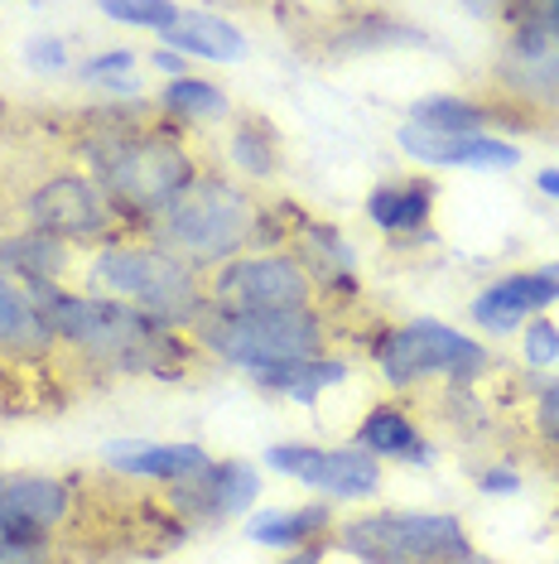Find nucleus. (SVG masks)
Returning <instances> with one entry per match:
<instances>
[{
    "label": "nucleus",
    "instance_id": "10",
    "mask_svg": "<svg viewBox=\"0 0 559 564\" xmlns=\"http://www.w3.org/2000/svg\"><path fill=\"white\" fill-rule=\"evenodd\" d=\"M20 213H24V223H30V232H44V237H58V241H97L121 223V217L111 213V203L101 194L97 178L68 174V170L24 188Z\"/></svg>",
    "mask_w": 559,
    "mask_h": 564
},
{
    "label": "nucleus",
    "instance_id": "14",
    "mask_svg": "<svg viewBox=\"0 0 559 564\" xmlns=\"http://www.w3.org/2000/svg\"><path fill=\"white\" fill-rule=\"evenodd\" d=\"M396 145L419 164H443V170H516L520 150L492 135H435L405 121L396 131Z\"/></svg>",
    "mask_w": 559,
    "mask_h": 564
},
{
    "label": "nucleus",
    "instance_id": "25",
    "mask_svg": "<svg viewBox=\"0 0 559 564\" xmlns=\"http://www.w3.org/2000/svg\"><path fill=\"white\" fill-rule=\"evenodd\" d=\"M232 160L241 164L246 174H256V178H271L275 174V131L265 121L256 117H241L237 126V135H232Z\"/></svg>",
    "mask_w": 559,
    "mask_h": 564
},
{
    "label": "nucleus",
    "instance_id": "8",
    "mask_svg": "<svg viewBox=\"0 0 559 564\" xmlns=\"http://www.w3.org/2000/svg\"><path fill=\"white\" fill-rule=\"evenodd\" d=\"M376 367L391 387H415V381H425V377L478 381L482 371H487V348L463 338V333L449 324L415 318V324L386 328L376 338Z\"/></svg>",
    "mask_w": 559,
    "mask_h": 564
},
{
    "label": "nucleus",
    "instance_id": "38",
    "mask_svg": "<svg viewBox=\"0 0 559 564\" xmlns=\"http://www.w3.org/2000/svg\"><path fill=\"white\" fill-rule=\"evenodd\" d=\"M536 275H540V280H545V285H550V290H555V300H559V261H545V265H540V271H536Z\"/></svg>",
    "mask_w": 559,
    "mask_h": 564
},
{
    "label": "nucleus",
    "instance_id": "31",
    "mask_svg": "<svg viewBox=\"0 0 559 564\" xmlns=\"http://www.w3.org/2000/svg\"><path fill=\"white\" fill-rule=\"evenodd\" d=\"M0 564H54V555H48V541H30L0 525Z\"/></svg>",
    "mask_w": 559,
    "mask_h": 564
},
{
    "label": "nucleus",
    "instance_id": "7",
    "mask_svg": "<svg viewBox=\"0 0 559 564\" xmlns=\"http://www.w3.org/2000/svg\"><path fill=\"white\" fill-rule=\"evenodd\" d=\"M492 87L502 101L526 111H559V15L555 6L516 10V24L506 34Z\"/></svg>",
    "mask_w": 559,
    "mask_h": 564
},
{
    "label": "nucleus",
    "instance_id": "37",
    "mask_svg": "<svg viewBox=\"0 0 559 564\" xmlns=\"http://www.w3.org/2000/svg\"><path fill=\"white\" fill-rule=\"evenodd\" d=\"M536 184H540V194H545V198H559V170H540Z\"/></svg>",
    "mask_w": 559,
    "mask_h": 564
},
{
    "label": "nucleus",
    "instance_id": "34",
    "mask_svg": "<svg viewBox=\"0 0 559 564\" xmlns=\"http://www.w3.org/2000/svg\"><path fill=\"white\" fill-rule=\"evenodd\" d=\"M516 473L512 468H487V473H482V478H478V487H482V492H516Z\"/></svg>",
    "mask_w": 559,
    "mask_h": 564
},
{
    "label": "nucleus",
    "instance_id": "39",
    "mask_svg": "<svg viewBox=\"0 0 559 564\" xmlns=\"http://www.w3.org/2000/svg\"><path fill=\"white\" fill-rule=\"evenodd\" d=\"M0 454H6V440H0Z\"/></svg>",
    "mask_w": 559,
    "mask_h": 564
},
{
    "label": "nucleus",
    "instance_id": "9",
    "mask_svg": "<svg viewBox=\"0 0 559 564\" xmlns=\"http://www.w3.org/2000/svg\"><path fill=\"white\" fill-rule=\"evenodd\" d=\"M314 294H319L314 275L289 251L237 256V261H227L208 275V310H222V314L314 310Z\"/></svg>",
    "mask_w": 559,
    "mask_h": 564
},
{
    "label": "nucleus",
    "instance_id": "3",
    "mask_svg": "<svg viewBox=\"0 0 559 564\" xmlns=\"http://www.w3.org/2000/svg\"><path fill=\"white\" fill-rule=\"evenodd\" d=\"M256 227L261 208L246 188H237L222 174H198L194 188L164 217H155L145 232L155 247L174 251L179 261L202 271V265H227L237 256H246V247L261 237Z\"/></svg>",
    "mask_w": 559,
    "mask_h": 564
},
{
    "label": "nucleus",
    "instance_id": "19",
    "mask_svg": "<svg viewBox=\"0 0 559 564\" xmlns=\"http://www.w3.org/2000/svg\"><path fill=\"white\" fill-rule=\"evenodd\" d=\"M435 213V184L429 178H391L366 198V217L381 232L401 237V232H419Z\"/></svg>",
    "mask_w": 559,
    "mask_h": 564
},
{
    "label": "nucleus",
    "instance_id": "18",
    "mask_svg": "<svg viewBox=\"0 0 559 564\" xmlns=\"http://www.w3.org/2000/svg\"><path fill=\"white\" fill-rule=\"evenodd\" d=\"M169 54H194V58H212V63H232L246 54V34L222 15H202V10H184L179 24L169 34H160Z\"/></svg>",
    "mask_w": 559,
    "mask_h": 564
},
{
    "label": "nucleus",
    "instance_id": "35",
    "mask_svg": "<svg viewBox=\"0 0 559 564\" xmlns=\"http://www.w3.org/2000/svg\"><path fill=\"white\" fill-rule=\"evenodd\" d=\"M280 564H324V545H304V550H295V555L280 560Z\"/></svg>",
    "mask_w": 559,
    "mask_h": 564
},
{
    "label": "nucleus",
    "instance_id": "21",
    "mask_svg": "<svg viewBox=\"0 0 559 564\" xmlns=\"http://www.w3.org/2000/svg\"><path fill=\"white\" fill-rule=\"evenodd\" d=\"M358 448L372 458H410V464H429V444L419 440L415 420L396 405H376L358 430Z\"/></svg>",
    "mask_w": 559,
    "mask_h": 564
},
{
    "label": "nucleus",
    "instance_id": "23",
    "mask_svg": "<svg viewBox=\"0 0 559 564\" xmlns=\"http://www.w3.org/2000/svg\"><path fill=\"white\" fill-rule=\"evenodd\" d=\"M348 377V362H333V357H309V362H289L275 371H256V387L261 391H285L295 401H314L324 387Z\"/></svg>",
    "mask_w": 559,
    "mask_h": 564
},
{
    "label": "nucleus",
    "instance_id": "36",
    "mask_svg": "<svg viewBox=\"0 0 559 564\" xmlns=\"http://www.w3.org/2000/svg\"><path fill=\"white\" fill-rule=\"evenodd\" d=\"M155 68H160V73H184V58L169 54V48H160V54H155Z\"/></svg>",
    "mask_w": 559,
    "mask_h": 564
},
{
    "label": "nucleus",
    "instance_id": "6",
    "mask_svg": "<svg viewBox=\"0 0 559 564\" xmlns=\"http://www.w3.org/2000/svg\"><path fill=\"white\" fill-rule=\"evenodd\" d=\"M333 545L362 564H478L459 517L443 511H366L338 525Z\"/></svg>",
    "mask_w": 559,
    "mask_h": 564
},
{
    "label": "nucleus",
    "instance_id": "32",
    "mask_svg": "<svg viewBox=\"0 0 559 564\" xmlns=\"http://www.w3.org/2000/svg\"><path fill=\"white\" fill-rule=\"evenodd\" d=\"M536 434L545 444H555L559 448V381H550V387H540V395H536Z\"/></svg>",
    "mask_w": 559,
    "mask_h": 564
},
{
    "label": "nucleus",
    "instance_id": "29",
    "mask_svg": "<svg viewBox=\"0 0 559 564\" xmlns=\"http://www.w3.org/2000/svg\"><path fill=\"white\" fill-rule=\"evenodd\" d=\"M526 362L530 367L559 362V324H550V318H530L526 324Z\"/></svg>",
    "mask_w": 559,
    "mask_h": 564
},
{
    "label": "nucleus",
    "instance_id": "1",
    "mask_svg": "<svg viewBox=\"0 0 559 564\" xmlns=\"http://www.w3.org/2000/svg\"><path fill=\"white\" fill-rule=\"evenodd\" d=\"M87 164L111 213L145 227L169 213L198 178V160L188 155V145L160 126H107L87 140Z\"/></svg>",
    "mask_w": 559,
    "mask_h": 564
},
{
    "label": "nucleus",
    "instance_id": "20",
    "mask_svg": "<svg viewBox=\"0 0 559 564\" xmlns=\"http://www.w3.org/2000/svg\"><path fill=\"white\" fill-rule=\"evenodd\" d=\"M333 525V507L328 502H309V507H275L246 521V535L256 545H275V550H304L309 541Z\"/></svg>",
    "mask_w": 559,
    "mask_h": 564
},
{
    "label": "nucleus",
    "instance_id": "15",
    "mask_svg": "<svg viewBox=\"0 0 559 564\" xmlns=\"http://www.w3.org/2000/svg\"><path fill=\"white\" fill-rule=\"evenodd\" d=\"M101 458H107L117 473H131V478H155V482H188L198 478L202 468L212 464L208 448L198 444H150V440H117L101 448Z\"/></svg>",
    "mask_w": 559,
    "mask_h": 564
},
{
    "label": "nucleus",
    "instance_id": "4",
    "mask_svg": "<svg viewBox=\"0 0 559 564\" xmlns=\"http://www.w3.org/2000/svg\"><path fill=\"white\" fill-rule=\"evenodd\" d=\"M92 275L97 285L131 300L140 314L164 328H194L208 314V280L155 241H131V247L117 241L97 256Z\"/></svg>",
    "mask_w": 559,
    "mask_h": 564
},
{
    "label": "nucleus",
    "instance_id": "22",
    "mask_svg": "<svg viewBox=\"0 0 559 564\" xmlns=\"http://www.w3.org/2000/svg\"><path fill=\"white\" fill-rule=\"evenodd\" d=\"M487 121H492V111L463 97H419L410 107V126L435 131V135H482Z\"/></svg>",
    "mask_w": 559,
    "mask_h": 564
},
{
    "label": "nucleus",
    "instance_id": "13",
    "mask_svg": "<svg viewBox=\"0 0 559 564\" xmlns=\"http://www.w3.org/2000/svg\"><path fill=\"white\" fill-rule=\"evenodd\" d=\"M73 511V487L44 473H0V525L30 541H48Z\"/></svg>",
    "mask_w": 559,
    "mask_h": 564
},
{
    "label": "nucleus",
    "instance_id": "5",
    "mask_svg": "<svg viewBox=\"0 0 559 564\" xmlns=\"http://www.w3.org/2000/svg\"><path fill=\"white\" fill-rule=\"evenodd\" d=\"M202 352H212L227 367L241 371H275L289 362L324 357L328 318L319 310H261V314H222L208 310L194 324Z\"/></svg>",
    "mask_w": 559,
    "mask_h": 564
},
{
    "label": "nucleus",
    "instance_id": "30",
    "mask_svg": "<svg viewBox=\"0 0 559 564\" xmlns=\"http://www.w3.org/2000/svg\"><path fill=\"white\" fill-rule=\"evenodd\" d=\"M502 285L506 290H512V300L520 304V310H526V314H540L545 310V304H555V290L550 285H545V280L536 275V271H520V275H506L502 280Z\"/></svg>",
    "mask_w": 559,
    "mask_h": 564
},
{
    "label": "nucleus",
    "instance_id": "26",
    "mask_svg": "<svg viewBox=\"0 0 559 564\" xmlns=\"http://www.w3.org/2000/svg\"><path fill=\"white\" fill-rule=\"evenodd\" d=\"M473 324L487 328V333H502V338H506V333H516L520 324H526V310H520V304L512 300V290L497 280V285L482 290L478 300H473Z\"/></svg>",
    "mask_w": 559,
    "mask_h": 564
},
{
    "label": "nucleus",
    "instance_id": "33",
    "mask_svg": "<svg viewBox=\"0 0 559 564\" xmlns=\"http://www.w3.org/2000/svg\"><path fill=\"white\" fill-rule=\"evenodd\" d=\"M24 58H30L34 73H58L63 63H68V44L63 40H48V34H40V40L24 44Z\"/></svg>",
    "mask_w": 559,
    "mask_h": 564
},
{
    "label": "nucleus",
    "instance_id": "17",
    "mask_svg": "<svg viewBox=\"0 0 559 564\" xmlns=\"http://www.w3.org/2000/svg\"><path fill=\"white\" fill-rule=\"evenodd\" d=\"M0 275L20 280V285H58L68 275V241L30 232V227L0 237Z\"/></svg>",
    "mask_w": 559,
    "mask_h": 564
},
{
    "label": "nucleus",
    "instance_id": "2",
    "mask_svg": "<svg viewBox=\"0 0 559 564\" xmlns=\"http://www.w3.org/2000/svg\"><path fill=\"white\" fill-rule=\"evenodd\" d=\"M40 310L54 324L58 343H73L87 362L117 371H164V352L174 343V328L155 324L125 300H83L63 285H30Z\"/></svg>",
    "mask_w": 559,
    "mask_h": 564
},
{
    "label": "nucleus",
    "instance_id": "12",
    "mask_svg": "<svg viewBox=\"0 0 559 564\" xmlns=\"http://www.w3.org/2000/svg\"><path fill=\"white\" fill-rule=\"evenodd\" d=\"M256 497H261V478H256V468L241 464V458H212L198 478L169 487V507L179 511L184 521L241 517V511L256 502Z\"/></svg>",
    "mask_w": 559,
    "mask_h": 564
},
{
    "label": "nucleus",
    "instance_id": "28",
    "mask_svg": "<svg viewBox=\"0 0 559 564\" xmlns=\"http://www.w3.org/2000/svg\"><path fill=\"white\" fill-rule=\"evenodd\" d=\"M101 15L107 20H121V24H145V30H160V34H169L174 24H179L184 10L179 6H140V0H125V6H101Z\"/></svg>",
    "mask_w": 559,
    "mask_h": 564
},
{
    "label": "nucleus",
    "instance_id": "11",
    "mask_svg": "<svg viewBox=\"0 0 559 564\" xmlns=\"http://www.w3.org/2000/svg\"><path fill=\"white\" fill-rule=\"evenodd\" d=\"M265 468L299 478L314 492L333 497V502H358V497L381 492V464L366 448H309V444H271L265 448Z\"/></svg>",
    "mask_w": 559,
    "mask_h": 564
},
{
    "label": "nucleus",
    "instance_id": "27",
    "mask_svg": "<svg viewBox=\"0 0 559 564\" xmlns=\"http://www.w3.org/2000/svg\"><path fill=\"white\" fill-rule=\"evenodd\" d=\"M131 68H135L131 48H111V54H92L83 63V78L111 87V93H135V73Z\"/></svg>",
    "mask_w": 559,
    "mask_h": 564
},
{
    "label": "nucleus",
    "instance_id": "24",
    "mask_svg": "<svg viewBox=\"0 0 559 564\" xmlns=\"http://www.w3.org/2000/svg\"><path fill=\"white\" fill-rule=\"evenodd\" d=\"M164 107L184 121H222L232 111V101L218 83H202V78H174L164 87Z\"/></svg>",
    "mask_w": 559,
    "mask_h": 564
},
{
    "label": "nucleus",
    "instance_id": "16",
    "mask_svg": "<svg viewBox=\"0 0 559 564\" xmlns=\"http://www.w3.org/2000/svg\"><path fill=\"white\" fill-rule=\"evenodd\" d=\"M54 343H58L54 324H48V314L40 310L34 290L20 285V280H10V275H0V352L44 357Z\"/></svg>",
    "mask_w": 559,
    "mask_h": 564
}]
</instances>
